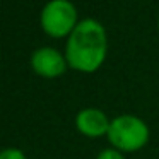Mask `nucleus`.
<instances>
[{
  "label": "nucleus",
  "instance_id": "nucleus-1",
  "mask_svg": "<svg viewBox=\"0 0 159 159\" xmlns=\"http://www.w3.org/2000/svg\"><path fill=\"white\" fill-rule=\"evenodd\" d=\"M108 55V33L93 17L80 19L77 28L67 38L65 58L69 69L93 74L104 63Z\"/></svg>",
  "mask_w": 159,
  "mask_h": 159
},
{
  "label": "nucleus",
  "instance_id": "nucleus-2",
  "mask_svg": "<svg viewBox=\"0 0 159 159\" xmlns=\"http://www.w3.org/2000/svg\"><path fill=\"white\" fill-rule=\"evenodd\" d=\"M106 137L111 147L118 149L120 152H135L147 145L151 130L142 118L125 113L111 120Z\"/></svg>",
  "mask_w": 159,
  "mask_h": 159
},
{
  "label": "nucleus",
  "instance_id": "nucleus-3",
  "mask_svg": "<svg viewBox=\"0 0 159 159\" xmlns=\"http://www.w3.org/2000/svg\"><path fill=\"white\" fill-rule=\"evenodd\" d=\"M79 14L70 0H48L41 9L39 24L50 38H69L79 24Z\"/></svg>",
  "mask_w": 159,
  "mask_h": 159
},
{
  "label": "nucleus",
  "instance_id": "nucleus-4",
  "mask_svg": "<svg viewBox=\"0 0 159 159\" xmlns=\"http://www.w3.org/2000/svg\"><path fill=\"white\" fill-rule=\"evenodd\" d=\"M31 69L39 77L57 79L67 72L69 63H67L65 53H60L57 48H52V46H41L33 52Z\"/></svg>",
  "mask_w": 159,
  "mask_h": 159
},
{
  "label": "nucleus",
  "instance_id": "nucleus-5",
  "mask_svg": "<svg viewBox=\"0 0 159 159\" xmlns=\"http://www.w3.org/2000/svg\"><path fill=\"white\" fill-rule=\"evenodd\" d=\"M110 123L111 120L108 118V115L103 110H98V108H84L75 116L77 132L91 139L108 135Z\"/></svg>",
  "mask_w": 159,
  "mask_h": 159
},
{
  "label": "nucleus",
  "instance_id": "nucleus-6",
  "mask_svg": "<svg viewBox=\"0 0 159 159\" xmlns=\"http://www.w3.org/2000/svg\"><path fill=\"white\" fill-rule=\"evenodd\" d=\"M0 159H28L26 154L17 147H7L0 152Z\"/></svg>",
  "mask_w": 159,
  "mask_h": 159
},
{
  "label": "nucleus",
  "instance_id": "nucleus-7",
  "mask_svg": "<svg viewBox=\"0 0 159 159\" xmlns=\"http://www.w3.org/2000/svg\"><path fill=\"white\" fill-rule=\"evenodd\" d=\"M96 159H125V156H123V152H120L118 149L108 147V149H103V151L96 156Z\"/></svg>",
  "mask_w": 159,
  "mask_h": 159
},
{
  "label": "nucleus",
  "instance_id": "nucleus-8",
  "mask_svg": "<svg viewBox=\"0 0 159 159\" xmlns=\"http://www.w3.org/2000/svg\"><path fill=\"white\" fill-rule=\"evenodd\" d=\"M157 31H159V17H157Z\"/></svg>",
  "mask_w": 159,
  "mask_h": 159
}]
</instances>
